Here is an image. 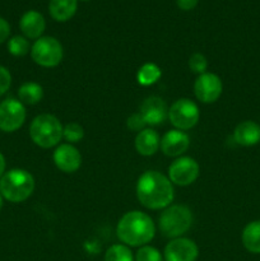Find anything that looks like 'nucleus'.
<instances>
[{"label": "nucleus", "mask_w": 260, "mask_h": 261, "mask_svg": "<svg viewBox=\"0 0 260 261\" xmlns=\"http://www.w3.org/2000/svg\"><path fill=\"white\" fill-rule=\"evenodd\" d=\"M173 196L172 182L158 171H147L138 180L137 198L145 208L152 211L167 208Z\"/></svg>", "instance_id": "f257e3e1"}, {"label": "nucleus", "mask_w": 260, "mask_h": 261, "mask_svg": "<svg viewBox=\"0 0 260 261\" xmlns=\"http://www.w3.org/2000/svg\"><path fill=\"white\" fill-rule=\"evenodd\" d=\"M116 233L120 241L126 246H145L154 237L155 227L148 214L139 211L125 213L120 218L116 227Z\"/></svg>", "instance_id": "f03ea898"}, {"label": "nucleus", "mask_w": 260, "mask_h": 261, "mask_svg": "<svg viewBox=\"0 0 260 261\" xmlns=\"http://www.w3.org/2000/svg\"><path fill=\"white\" fill-rule=\"evenodd\" d=\"M35 178L28 171L13 168L0 178V194L10 203H22L32 195Z\"/></svg>", "instance_id": "7ed1b4c3"}, {"label": "nucleus", "mask_w": 260, "mask_h": 261, "mask_svg": "<svg viewBox=\"0 0 260 261\" xmlns=\"http://www.w3.org/2000/svg\"><path fill=\"white\" fill-rule=\"evenodd\" d=\"M60 120L50 114H41L32 120L30 125V137L36 145L41 148H53L63 139Z\"/></svg>", "instance_id": "20e7f679"}, {"label": "nucleus", "mask_w": 260, "mask_h": 261, "mask_svg": "<svg viewBox=\"0 0 260 261\" xmlns=\"http://www.w3.org/2000/svg\"><path fill=\"white\" fill-rule=\"evenodd\" d=\"M160 229L168 239H177L190 229L193 224V214L186 205H168L161 213Z\"/></svg>", "instance_id": "39448f33"}, {"label": "nucleus", "mask_w": 260, "mask_h": 261, "mask_svg": "<svg viewBox=\"0 0 260 261\" xmlns=\"http://www.w3.org/2000/svg\"><path fill=\"white\" fill-rule=\"evenodd\" d=\"M64 50L59 40L51 36L40 37L31 47V58L43 68H54L63 60Z\"/></svg>", "instance_id": "423d86ee"}, {"label": "nucleus", "mask_w": 260, "mask_h": 261, "mask_svg": "<svg viewBox=\"0 0 260 261\" xmlns=\"http://www.w3.org/2000/svg\"><path fill=\"white\" fill-rule=\"evenodd\" d=\"M199 109L195 102L189 98H180L171 105L168 119L177 130H189L199 121Z\"/></svg>", "instance_id": "0eeeda50"}, {"label": "nucleus", "mask_w": 260, "mask_h": 261, "mask_svg": "<svg viewBox=\"0 0 260 261\" xmlns=\"http://www.w3.org/2000/svg\"><path fill=\"white\" fill-rule=\"evenodd\" d=\"M24 105L14 98H8L0 103V130L4 133H14L24 124Z\"/></svg>", "instance_id": "6e6552de"}, {"label": "nucleus", "mask_w": 260, "mask_h": 261, "mask_svg": "<svg viewBox=\"0 0 260 261\" xmlns=\"http://www.w3.org/2000/svg\"><path fill=\"white\" fill-rule=\"evenodd\" d=\"M198 162L191 157H178L168 167V178L178 186H188L199 177Z\"/></svg>", "instance_id": "1a4fd4ad"}, {"label": "nucleus", "mask_w": 260, "mask_h": 261, "mask_svg": "<svg viewBox=\"0 0 260 261\" xmlns=\"http://www.w3.org/2000/svg\"><path fill=\"white\" fill-rule=\"evenodd\" d=\"M223 84L221 78L213 73H203L196 78L194 84V93L203 103H213L221 97Z\"/></svg>", "instance_id": "9d476101"}, {"label": "nucleus", "mask_w": 260, "mask_h": 261, "mask_svg": "<svg viewBox=\"0 0 260 261\" xmlns=\"http://www.w3.org/2000/svg\"><path fill=\"white\" fill-rule=\"evenodd\" d=\"M165 261H195L199 250L195 242L185 237L172 239L165 247Z\"/></svg>", "instance_id": "9b49d317"}, {"label": "nucleus", "mask_w": 260, "mask_h": 261, "mask_svg": "<svg viewBox=\"0 0 260 261\" xmlns=\"http://www.w3.org/2000/svg\"><path fill=\"white\" fill-rule=\"evenodd\" d=\"M54 163L60 171L65 173H73L79 170L82 165V155L74 145L60 144L54 152Z\"/></svg>", "instance_id": "f8f14e48"}, {"label": "nucleus", "mask_w": 260, "mask_h": 261, "mask_svg": "<svg viewBox=\"0 0 260 261\" xmlns=\"http://www.w3.org/2000/svg\"><path fill=\"white\" fill-rule=\"evenodd\" d=\"M140 115L147 125L162 124L168 116V109L161 97L150 96L143 101L140 106Z\"/></svg>", "instance_id": "ddd939ff"}, {"label": "nucleus", "mask_w": 260, "mask_h": 261, "mask_svg": "<svg viewBox=\"0 0 260 261\" xmlns=\"http://www.w3.org/2000/svg\"><path fill=\"white\" fill-rule=\"evenodd\" d=\"M190 138L181 130H170L161 139V149L168 157H178L189 149Z\"/></svg>", "instance_id": "4468645a"}, {"label": "nucleus", "mask_w": 260, "mask_h": 261, "mask_svg": "<svg viewBox=\"0 0 260 261\" xmlns=\"http://www.w3.org/2000/svg\"><path fill=\"white\" fill-rule=\"evenodd\" d=\"M19 28L25 38L38 40L42 37V33L46 28L45 18L36 10H28L20 18Z\"/></svg>", "instance_id": "2eb2a0df"}, {"label": "nucleus", "mask_w": 260, "mask_h": 261, "mask_svg": "<svg viewBox=\"0 0 260 261\" xmlns=\"http://www.w3.org/2000/svg\"><path fill=\"white\" fill-rule=\"evenodd\" d=\"M233 139L237 144L244 147H252L257 144L260 142V125L251 120L240 122L235 127Z\"/></svg>", "instance_id": "dca6fc26"}, {"label": "nucleus", "mask_w": 260, "mask_h": 261, "mask_svg": "<svg viewBox=\"0 0 260 261\" xmlns=\"http://www.w3.org/2000/svg\"><path fill=\"white\" fill-rule=\"evenodd\" d=\"M161 148V139L157 132L152 129H144L139 132L135 138V149L139 154L149 157L155 154Z\"/></svg>", "instance_id": "f3484780"}, {"label": "nucleus", "mask_w": 260, "mask_h": 261, "mask_svg": "<svg viewBox=\"0 0 260 261\" xmlns=\"http://www.w3.org/2000/svg\"><path fill=\"white\" fill-rule=\"evenodd\" d=\"M78 0H50L48 12L58 22H66L76 12Z\"/></svg>", "instance_id": "a211bd4d"}, {"label": "nucleus", "mask_w": 260, "mask_h": 261, "mask_svg": "<svg viewBox=\"0 0 260 261\" xmlns=\"http://www.w3.org/2000/svg\"><path fill=\"white\" fill-rule=\"evenodd\" d=\"M242 245L252 254H260V221L250 222L242 231Z\"/></svg>", "instance_id": "6ab92c4d"}, {"label": "nucleus", "mask_w": 260, "mask_h": 261, "mask_svg": "<svg viewBox=\"0 0 260 261\" xmlns=\"http://www.w3.org/2000/svg\"><path fill=\"white\" fill-rule=\"evenodd\" d=\"M42 87L35 82H27L18 89V98L23 105H36L42 99Z\"/></svg>", "instance_id": "aec40b11"}, {"label": "nucleus", "mask_w": 260, "mask_h": 261, "mask_svg": "<svg viewBox=\"0 0 260 261\" xmlns=\"http://www.w3.org/2000/svg\"><path fill=\"white\" fill-rule=\"evenodd\" d=\"M161 75H162V73H161V69L157 64L147 63L140 66L139 70H138L137 81L140 86H152L161 78Z\"/></svg>", "instance_id": "412c9836"}, {"label": "nucleus", "mask_w": 260, "mask_h": 261, "mask_svg": "<svg viewBox=\"0 0 260 261\" xmlns=\"http://www.w3.org/2000/svg\"><path fill=\"white\" fill-rule=\"evenodd\" d=\"M105 261H135L126 245H112L105 254Z\"/></svg>", "instance_id": "4be33fe9"}, {"label": "nucleus", "mask_w": 260, "mask_h": 261, "mask_svg": "<svg viewBox=\"0 0 260 261\" xmlns=\"http://www.w3.org/2000/svg\"><path fill=\"white\" fill-rule=\"evenodd\" d=\"M8 51L10 55L17 56V58L24 56L30 51V42L24 36H13L8 41Z\"/></svg>", "instance_id": "5701e85b"}, {"label": "nucleus", "mask_w": 260, "mask_h": 261, "mask_svg": "<svg viewBox=\"0 0 260 261\" xmlns=\"http://www.w3.org/2000/svg\"><path fill=\"white\" fill-rule=\"evenodd\" d=\"M84 137V129L76 122H69L64 126L63 129V138L70 143H78L83 139Z\"/></svg>", "instance_id": "b1692460"}, {"label": "nucleus", "mask_w": 260, "mask_h": 261, "mask_svg": "<svg viewBox=\"0 0 260 261\" xmlns=\"http://www.w3.org/2000/svg\"><path fill=\"white\" fill-rule=\"evenodd\" d=\"M135 261H163L162 255L155 247L142 246L135 255Z\"/></svg>", "instance_id": "393cba45"}, {"label": "nucleus", "mask_w": 260, "mask_h": 261, "mask_svg": "<svg viewBox=\"0 0 260 261\" xmlns=\"http://www.w3.org/2000/svg\"><path fill=\"white\" fill-rule=\"evenodd\" d=\"M189 68L193 73L196 74H203L205 73L206 68H208V60H206L205 56L200 53H195L190 56L189 59Z\"/></svg>", "instance_id": "a878e982"}, {"label": "nucleus", "mask_w": 260, "mask_h": 261, "mask_svg": "<svg viewBox=\"0 0 260 261\" xmlns=\"http://www.w3.org/2000/svg\"><path fill=\"white\" fill-rule=\"evenodd\" d=\"M12 84V75L5 66L0 65V97L7 93Z\"/></svg>", "instance_id": "bb28decb"}, {"label": "nucleus", "mask_w": 260, "mask_h": 261, "mask_svg": "<svg viewBox=\"0 0 260 261\" xmlns=\"http://www.w3.org/2000/svg\"><path fill=\"white\" fill-rule=\"evenodd\" d=\"M126 125L130 130H133V132H142V130H144V126L147 124H145V121L143 120L140 112H137V114H133L132 116L127 119Z\"/></svg>", "instance_id": "cd10ccee"}, {"label": "nucleus", "mask_w": 260, "mask_h": 261, "mask_svg": "<svg viewBox=\"0 0 260 261\" xmlns=\"http://www.w3.org/2000/svg\"><path fill=\"white\" fill-rule=\"evenodd\" d=\"M10 35V25L4 18L0 17V43L5 42Z\"/></svg>", "instance_id": "c85d7f7f"}, {"label": "nucleus", "mask_w": 260, "mask_h": 261, "mask_svg": "<svg viewBox=\"0 0 260 261\" xmlns=\"http://www.w3.org/2000/svg\"><path fill=\"white\" fill-rule=\"evenodd\" d=\"M177 3V7L180 8L181 10H191L198 5L199 0H176Z\"/></svg>", "instance_id": "c756f323"}, {"label": "nucleus", "mask_w": 260, "mask_h": 261, "mask_svg": "<svg viewBox=\"0 0 260 261\" xmlns=\"http://www.w3.org/2000/svg\"><path fill=\"white\" fill-rule=\"evenodd\" d=\"M5 166H7V163H5V157L3 155V153L0 152V178H2V176L5 173Z\"/></svg>", "instance_id": "7c9ffc66"}, {"label": "nucleus", "mask_w": 260, "mask_h": 261, "mask_svg": "<svg viewBox=\"0 0 260 261\" xmlns=\"http://www.w3.org/2000/svg\"><path fill=\"white\" fill-rule=\"evenodd\" d=\"M3 199H4V198H3L2 194H0V212H2V209H3V204H4V203H3Z\"/></svg>", "instance_id": "2f4dec72"}, {"label": "nucleus", "mask_w": 260, "mask_h": 261, "mask_svg": "<svg viewBox=\"0 0 260 261\" xmlns=\"http://www.w3.org/2000/svg\"><path fill=\"white\" fill-rule=\"evenodd\" d=\"M82 2H89V0H82Z\"/></svg>", "instance_id": "473e14b6"}]
</instances>
